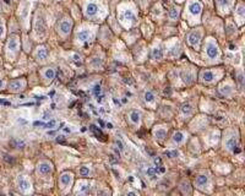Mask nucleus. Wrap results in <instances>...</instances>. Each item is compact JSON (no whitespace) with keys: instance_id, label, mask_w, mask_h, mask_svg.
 Segmentation results:
<instances>
[{"instance_id":"26","label":"nucleus","mask_w":245,"mask_h":196,"mask_svg":"<svg viewBox=\"0 0 245 196\" xmlns=\"http://www.w3.org/2000/svg\"><path fill=\"white\" fill-rule=\"evenodd\" d=\"M166 136H167V131H166L164 129H157V130L154 131V137H156L157 140H159V141L164 140Z\"/></svg>"},{"instance_id":"42","label":"nucleus","mask_w":245,"mask_h":196,"mask_svg":"<svg viewBox=\"0 0 245 196\" xmlns=\"http://www.w3.org/2000/svg\"><path fill=\"white\" fill-rule=\"evenodd\" d=\"M56 141H58V142H64V136H58Z\"/></svg>"},{"instance_id":"35","label":"nucleus","mask_w":245,"mask_h":196,"mask_svg":"<svg viewBox=\"0 0 245 196\" xmlns=\"http://www.w3.org/2000/svg\"><path fill=\"white\" fill-rule=\"evenodd\" d=\"M101 92H102V88H101V86H99V85H96V86H95V88H93V93H95L96 96H98Z\"/></svg>"},{"instance_id":"28","label":"nucleus","mask_w":245,"mask_h":196,"mask_svg":"<svg viewBox=\"0 0 245 196\" xmlns=\"http://www.w3.org/2000/svg\"><path fill=\"white\" fill-rule=\"evenodd\" d=\"M182 77H183V80H184L186 83H191V82L194 81V76H193L189 71H183Z\"/></svg>"},{"instance_id":"14","label":"nucleus","mask_w":245,"mask_h":196,"mask_svg":"<svg viewBox=\"0 0 245 196\" xmlns=\"http://www.w3.org/2000/svg\"><path fill=\"white\" fill-rule=\"evenodd\" d=\"M19 41H17V38L15 37V36H11L10 38H9V41H8V49H10L11 52H16L17 49H19Z\"/></svg>"},{"instance_id":"45","label":"nucleus","mask_w":245,"mask_h":196,"mask_svg":"<svg viewBox=\"0 0 245 196\" xmlns=\"http://www.w3.org/2000/svg\"><path fill=\"white\" fill-rule=\"evenodd\" d=\"M3 86H4V81H3V80H0V88H2Z\"/></svg>"},{"instance_id":"19","label":"nucleus","mask_w":245,"mask_h":196,"mask_svg":"<svg viewBox=\"0 0 245 196\" xmlns=\"http://www.w3.org/2000/svg\"><path fill=\"white\" fill-rule=\"evenodd\" d=\"M151 58L153 60H160L163 58V50L160 47H154L151 52Z\"/></svg>"},{"instance_id":"4","label":"nucleus","mask_w":245,"mask_h":196,"mask_svg":"<svg viewBox=\"0 0 245 196\" xmlns=\"http://www.w3.org/2000/svg\"><path fill=\"white\" fill-rule=\"evenodd\" d=\"M186 42L191 48L197 50L200 48V44H201V31L200 30H193L186 36Z\"/></svg>"},{"instance_id":"47","label":"nucleus","mask_w":245,"mask_h":196,"mask_svg":"<svg viewBox=\"0 0 245 196\" xmlns=\"http://www.w3.org/2000/svg\"><path fill=\"white\" fill-rule=\"evenodd\" d=\"M19 2H20V0H19Z\"/></svg>"},{"instance_id":"8","label":"nucleus","mask_w":245,"mask_h":196,"mask_svg":"<svg viewBox=\"0 0 245 196\" xmlns=\"http://www.w3.org/2000/svg\"><path fill=\"white\" fill-rule=\"evenodd\" d=\"M77 41L81 42V43H86V42H90L92 39V32L91 30L88 28H84L77 32V36H76Z\"/></svg>"},{"instance_id":"39","label":"nucleus","mask_w":245,"mask_h":196,"mask_svg":"<svg viewBox=\"0 0 245 196\" xmlns=\"http://www.w3.org/2000/svg\"><path fill=\"white\" fill-rule=\"evenodd\" d=\"M166 154L171 156V157H177V156H178V151H172V152H166Z\"/></svg>"},{"instance_id":"40","label":"nucleus","mask_w":245,"mask_h":196,"mask_svg":"<svg viewBox=\"0 0 245 196\" xmlns=\"http://www.w3.org/2000/svg\"><path fill=\"white\" fill-rule=\"evenodd\" d=\"M0 104H4V106H10V102H6L4 100H0Z\"/></svg>"},{"instance_id":"34","label":"nucleus","mask_w":245,"mask_h":196,"mask_svg":"<svg viewBox=\"0 0 245 196\" xmlns=\"http://www.w3.org/2000/svg\"><path fill=\"white\" fill-rule=\"evenodd\" d=\"M55 125H56V122H55V120H50V122H48L44 126H45L47 129H53Z\"/></svg>"},{"instance_id":"7","label":"nucleus","mask_w":245,"mask_h":196,"mask_svg":"<svg viewBox=\"0 0 245 196\" xmlns=\"http://www.w3.org/2000/svg\"><path fill=\"white\" fill-rule=\"evenodd\" d=\"M216 78H217V75L211 70H202L200 72V80L204 83H212L213 81H216Z\"/></svg>"},{"instance_id":"25","label":"nucleus","mask_w":245,"mask_h":196,"mask_svg":"<svg viewBox=\"0 0 245 196\" xmlns=\"http://www.w3.org/2000/svg\"><path fill=\"white\" fill-rule=\"evenodd\" d=\"M145 172H146L147 176H148L151 180H156V179H157V169H156V168H153V167H147Z\"/></svg>"},{"instance_id":"36","label":"nucleus","mask_w":245,"mask_h":196,"mask_svg":"<svg viewBox=\"0 0 245 196\" xmlns=\"http://www.w3.org/2000/svg\"><path fill=\"white\" fill-rule=\"evenodd\" d=\"M4 161L8 162V163H11V164L14 163V158H13L11 156H9V154H5V156H4Z\"/></svg>"},{"instance_id":"1","label":"nucleus","mask_w":245,"mask_h":196,"mask_svg":"<svg viewBox=\"0 0 245 196\" xmlns=\"http://www.w3.org/2000/svg\"><path fill=\"white\" fill-rule=\"evenodd\" d=\"M202 13V5L199 0H190L188 3V15L190 16V24H196L200 21Z\"/></svg>"},{"instance_id":"9","label":"nucleus","mask_w":245,"mask_h":196,"mask_svg":"<svg viewBox=\"0 0 245 196\" xmlns=\"http://www.w3.org/2000/svg\"><path fill=\"white\" fill-rule=\"evenodd\" d=\"M216 2L219 11L222 13H228L234 4V0H216Z\"/></svg>"},{"instance_id":"37","label":"nucleus","mask_w":245,"mask_h":196,"mask_svg":"<svg viewBox=\"0 0 245 196\" xmlns=\"http://www.w3.org/2000/svg\"><path fill=\"white\" fill-rule=\"evenodd\" d=\"M115 143H117V146H118V148H119L120 151H124V143H123L120 140H117Z\"/></svg>"},{"instance_id":"29","label":"nucleus","mask_w":245,"mask_h":196,"mask_svg":"<svg viewBox=\"0 0 245 196\" xmlns=\"http://www.w3.org/2000/svg\"><path fill=\"white\" fill-rule=\"evenodd\" d=\"M180 189H182V191H183L184 194H190V192H191V190H190V184H189V181H186V180H184V181L180 184Z\"/></svg>"},{"instance_id":"13","label":"nucleus","mask_w":245,"mask_h":196,"mask_svg":"<svg viewBox=\"0 0 245 196\" xmlns=\"http://www.w3.org/2000/svg\"><path fill=\"white\" fill-rule=\"evenodd\" d=\"M244 14H245V9H244V5L240 3V4H238L236 8H235V16L239 17V19H238V24H239L240 26H241L243 22H244Z\"/></svg>"},{"instance_id":"43","label":"nucleus","mask_w":245,"mask_h":196,"mask_svg":"<svg viewBox=\"0 0 245 196\" xmlns=\"http://www.w3.org/2000/svg\"><path fill=\"white\" fill-rule=\"evenodd\" d=\"M4 34V27L3 26H0V37H2Z\"/></svg>"},{"instance_id":"46","label":"nucleus","mask_w":245,"mask_h":196,"mask_svg":"<svg viewBox=\"0 0 245 196\" xmlns=\"http://www.w3.org/2000/svg\"><path fill=\"white\" fill-rule=\"evenodd\" d=\"M4 3L8 4V5H10V0H4Z\"/></svg>"},{"instance_id":"10","label":"nucleus","mask_w":245,"mask_h":196,"mask_svg":"<svg viewBox=\"0 0 245 196\" xmlns=\"http://www.w3.org/2000/svg\"><path fill=\"white\" fill-rule=\"evenodd\" d=\"M37 170H38V173H41L42 175H47V174H49V173L53 172V165H52V163H49V162H42V163L38 164Z\"/></svg>"},{"instance_id":"41","label":"nucleus","mask_w":245,"mask_h":196,"mask_svg":"<svg viewBox=\"0 0 245 196\" xmlns=\"http://www.w3.org/2000/svg\"><path fill=\"white\" fill-rule=\"evenodd\" d=\"M113 101H114V103H115V106H118V107H120V106H121V103H120V101H119V100H117V98H114V100H113Z\"/></svg>"},{"instance_id":"38","label":"nucleus","mask_w":245,"mask_h":196,"mask_svg":"<svg viewBox=\"0 0 245 196\" xmlns=\"http://www.w3.org/2000/svg\"><path fill=\"white\" fill-rule=\"evenodd\" d=\"M238 82L240 83V88L243 87V74L241 72H239V75H238Z\"/></svg>"},{"instance_id":"17","label":"nucleus","mask_w":245,"mask_h":196,"mask_svg":"<svg viewBox=\"0 0 245 196\" xmlns=\"http://www.w3.org/2000/svg\"><path fill=\"white\" fill-rule=\"evenodd\" d=\"M19 186L23 192H26V191H28L31 189V183L25 176H20L19 178Z\"/></svg>"},{"instance_id":"24","label":"nucleus","mask_w":245,"mask_h":196,"mask_svg":"<svg viewBox=\"0 0 245 196\" xmlns=\"http://www.w3.org/2000/svg\"><path fill=\"white\" fill-rule=\"evenodd\" d=\"M173 141L175 143H183L185 141V134L182 132V131H177L174 135H173Z\"/></svg>"},{"instance_id":"27","label":"nucleus","mask_w":245,"mask_h":196,"mask_svg":"<svg viewBox=\"0 0 245 196\" xmlns=\"http://www.w3.org/2000/svg\"><path fill=\"white\" fill-rule=\"evenodd\" d=\"M180 112H182V114L184 115V117H189V115H191V113H193V108H191V106L189 104V103H186V104H183L182 106V108H180Z\"/></svg>"},{"instance_id":"11","label":"nucleus","mask_w":245,"mask_h":196,"mask_svg":"<svg viewBox=\"0 0 245 196\" xmlns=\"http://www.w3.org/2000/svg\"><path fill=\"white\" fill-rule=\"evenodd\" d=\"M60 183H61V186H63V187H67V186L72 183V173H70V172H64V173L60 175Z\"/></svg>"},{"instance_id":"16","label":"nucleus","mask_w":245,"mask_h":196,"mask_svg":"<svg viewBox=\"0 0 245 196\" xmlns=\"http://www.w3.org/2000/svg\"><path fill=\"white\" fill-rule=\"evenodd\" d=\"M195 184H196V186L199 189L206 187L208 185V176H206V175H199L197 179H196V181H195Z\"/></svg>"},{"instance_id":"6","label":"nucleus","mask_w":245,"mask_h":196,"mask_svg":"<svg viewBox=\"0 0 245 196\" xmlns=\"http://www.w3.org/2000/svg\"><path fill=\"white\" fill-rule=\"evenodd\" d=\"M98 13H99V6H98L97 3L90 2V3H87L85 5V15H86V17H91V19L96 17L98 15Z\"/></svg>"},{"instance_id":"2","label":"nucleus","mask_w":245,"mask_h":196,"mask_svg":"<svg viewBox=\"0 0 245 196\" xmlns=\"http://www.w3.org/2000/svg\"><path fill=\"white\" fill-rule=\"evenodd\" d=\"M219 56H221V50L217 43L212 39L208 41L205 47V58H207V60L210 61H217L219 60Z\"/></svg>"},{"instance_id":"44","label":"nucleus","mask_w":245,"mask_h":196,"mask_svg":"<svg viewBox=\"0 0 245 196\" xmlns=\"http://www.w3.org/2000/svg\"><path fill=\"white\" fill-rule=\"evenodd\" d=\"M137 192H135V191H130V192H128V195H136Z\"/></svg>"},{"instance_id":"32","label":"nucleus","mask_w":245,"mask_h":196,"mask_svg":"<svg viewBox=\"0 0 245 196\" xmlns=\"http://www.w3.org/2000/svg\"><path fill=\"white\" fill-rule=\"evenodd\" d=\"M13 145L15 146V147H25V141H22V140H14L13 141Z\"/></svg>"},{"instance_id":"22","label":"nucleus","mask_w":245,"mask_h":196,"mask_svg":"<svg viewBox=\"0 0 245 196\" xmlns=\"http://www.w3.org/2000/svg\"><path fill=\"white\" fill-rule=\"evenodd\" d=\"M143 101H145L147 104H154L156 97H154V94H153L151 91H146L145 94H143Z\"/></svg>"},{"instance_id":"31","label":"nucleus","mask_w":245,"mask_h":196,"mask_svg":"<svg viewBox=\"0 0 245 196\" xmlns=\"http://www.w3.org/2000/svg\"><path fill=\"white\" fill-rule=\"evenodd\" d=\"M80 174L82 175V176H88V175H90V169H88L87 167H81Z\"/></svg>"},{"instance_id":"21","label":"nucleus","mask_w":245,"mask_h":196,"mask_svg":"<svg viewBox=\"0 0 245 196\" xmlns=\"http://www.w3.org/2000/svg\"><path fill=\"white\" fill-rule=\"evenodd\" d=\"M179 15H180V9L179 8H172L168 13V17L171 21H177L179 19Z\"/></svg>"},{"instance_id":"20","label":"nucleus","mask_w":245,"mask_h":196,"mask_svg":"<svg viewBox=\"0 0 245 196\" xmlns=\"http://www.w3.org/2000/svg\"><path fill=\"white\" fill-rule=\"evenodd\" d=\"M43 76H44V78H45L47 81L52 82V81L54 80V77H55V70L52 69V67H47V69L43 71Z\"/></svg>"},{"instance_id":"18","label":"nucleus","mask_w":245,"mask_h":196,"mask_svg":"<svg viewBox=\"0 0 245 196\" xmlns=\"http://www.w3.org/2000/svg\"><path fill=\"white\" fill-rule=\"evenodd\" d=\"M129 119H130V122H131L132 124L137 125V124H140V122H141V114H140L137 111H131V112L129 113Z\"/></svg>"},{"instance_id":"23","label":"nucleus","mask_w":245,"mask_h":196,"mask_svg":"<svg viewBox=\"0 0 245 196\" xmlns=\"http://www.w3.org/2000/svg\"><path fill=\"white\" fill-rule=\"evenodd\" d=\"M36 56H37L38 60H45V59L48 58V50H47L44 47H39L38 50H37Z\"/></svg>"},{"instance_id":"33","label":"nucleus","mask_w":245,"mask_h":196,"mask_svg":"<svg viewBox=\"0 0 245 196\" xmlns=\"http://www.w3.org/2000/svg\"><path fill=\"white\" fill-rule=\"evenodd\" d=\"M221 92H222L223 94H225V96H229V94H230V92H232V89H230V88L227 86V87H222V88H221Z\"/></svg>"},{"instance_id":"30","label":"nucleus","mask_w":245,"mask_h":196,"mask_svg":"<svg viewBox=\"0 0 245 196\" xmlns=\"http://www.w3.org/2000/svg\"><path fill=\"white\" fill-rule=\"evenodd\" d=\"M90 191V184L88 183H85L80 186V190H78V194H88Z\"/></svg>"},{"instance_id":"15","label":"nucleus","mask_w":245,"mask_h":196,"mask_svg":"<svg viewBox=\"0 0 245 196\" xmlns=\"http://www.w3.org/2000/svg\"><path fill=\"white\" fill-rule=\"evenodd\" d=\"M225 147L229 150V151H233V152H235L236 150H238V140H236V137H230V139H228L227 140V142H225Z\"/></svg>"},{"instance_id":"12","label":"nucleus","mask_w":245,"mask_h":196,"mask_svg":"<svg viewBox=\"0 0 245 196\" xmlns=\"http://www.w3.org/2000/svg\"><path fill=\"white\" fill-rule=\"evenodd\" d=\"M23 86H25V82L21 81V80H14L9 83V89L11 92H20L21 89H23Z\"/></svg>"},{"instance_id":"5","label":"nucleus","mask_w":245,"mask_h":196,"mask_svg":"<svg viewBox=\"0 0 245 196\" xmlns=\"http://www.w3.org/2000/svg\"><path fill=\"white\" fill-rule=\"evenodd\" d=\"M72 30V20L70 17H64L58 25V31L61 36H67Z\"/></svg>"},{"instance_id":"3","label":"nucleus","mask_w":245,"mask_h":196,"mask_svg":"<svg viewBox=\"0 0 245 196\" xmlns=\"http://www.w3.org/2000/svg\"><path fill=\"white\" fill-rule=\"evenodd\" d=\"M120 22L124 25V27H130L136 22V15L132 9H125L120 14Z\"/></svg>"}]
</instances>
